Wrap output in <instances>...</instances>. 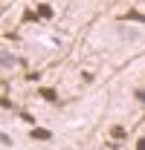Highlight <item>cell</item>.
Instances as JSON below:
<instances>
[{
  "instance_id": "obj_3",
  "label": "cell",
  "mask_w": 145,
  "mask_h": 150,
  "mask_svg": "<svg viewBox=\"0 0 145 150\" xmlns=\"http://www.w3.org/2000/svg\"><path fill=\"white\" fill-rule=\"evenodd\" d=\"M32 136H35V139H50L52 133H50V130H44V127H35V130H32Z\"/></svg>"
},
{
  "instance_id": "obj_1",
  "label": "cell",
  "mask_w": 145,
  "mask_h": 150,
  "mask_svg": "<svg viewBox=\"0 0 145 150\" xmlns=\"http://www.w3.org/2000/svg\"><path fill=\"white\" fill-rule=\"evenodd\" d=\"M41 98H47V101H58V93H55L52 87H41Z\"/></svg>"
},
{
  "instance_id": "obj_6",
  "label": "cell",
  "mask_w": 145,
  "mask_h": 150,
  "mask_svg": "<svg viewBox=\"0 0 145 150\" xmlns=\"http://www.w3.org/2000/svg\"><path fill=\"white\" fill-rule=\"evenodd\" d=\"M0 58H3V67H6V69H9V67H12V64H15V58L9 55V52H3V55H0Z\"/></svg>"
},
{
  "instance_id": "obj_7",
  "label": "cell",
  "mask_w": 145,
  "mask_h": 150,
  "mask_svg": "<svg viewBox=\"0 0 145 150\" xmlns=\"http://www.w3.org/2000/svg\"><path fill=\"white\" fill-rule=\"evenodd\" d=\"M136 98H139V101H145V90H136Z\"/></svg>"
},
{
  "instance_id": "obj_2",
  "label": "cell",
  "mask_w": 145,
  "mask_h": 150,
  "mask_svg": "<svg viewBox=\"0 0 145 150\" xmlns=\"http://www.w3.org/2000/svg\"><path fill=\"white\" fill-rule=\"evenodd\" d=\"M38 18L50 20V18H52V6H47V3H44V6H38Z\"/></svg>"
},
{
  "instance_id": "obj_4",
  "label": "cell",
  "mask_w": 145,
  "mask_h": 150,
  "mask_svg": "<svg viewBox=\"0 0 145 150\" xmlns=\"http://www.w3.org/2000/svg\"><path fill=\"white\" fill-rule=\"evenodd\" d=\"M110 136H113V139H125L128 133H125V127H113V130H110Z\"/></svg>"
},
{
  "instance_id": "obj_5",
  "label": "cell",
  "mask_w": 145,
  "mask_h": 150,
  "mask_svg": "<svg viewBox=\"0 0 145 150\" xmlns=\"http://www.w3.org/2000/svg\"><path fill=\"white\" fill-rule=\"evenodd\" d=\"M125 18H128V20H139V23H145V15H139V12H128Z\"/></svg>"
}]
</instances>
